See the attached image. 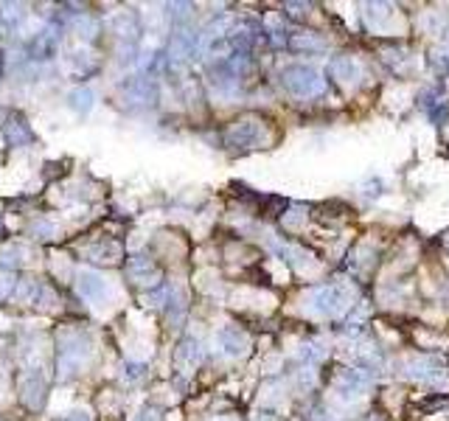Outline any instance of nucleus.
<instances>
[{"instance_id": "obj_1", "label": "nucleus", "mask_w": 449, "mask_h": 421, "mask_svg": "<svg viewBox=\"0 0 449 421\" xmlns=\"http://www.w3.org/2000/svg\"><path fill=\"white\" fill-rule=\"evenodd\" d=\"M348 298L351 292L340 284H326L320 289H314V309L320 315H340L346 306H348Z\"/></svg>"}, {"instance_id": "obj_2", "label": "nucleus", "mask_w": 449, "mask_h": 421, "mask_svg": "<svg viewBox=\"0 0 449 421\" xmlns=\"http://www.w3.org/2000/svg\"><path fill=\"white\" fill-rule=\"evenodd\" d=\"M284 84H287L295 96H317V93L326 90V82H323L312 68L284 70Z\"/></svg>"}, {"instance_id": "obj_3", "label": "nucleus", "mask_w": 449, "mask_h": 421, "mask_svg": "<svg viewBox=\"0 0 449 421\" xmlns=\"http://www.w3.org/2000/svg\"><path fill=\"white\" fill-rule=\"evenodd\" d=\"M365 385H368V374H363V371H354V368H346V371H340V376H337V382H334L337 393H343L346 399H348V396H357V393H360Z\"/></svg>"}, {"instance_id": "obj_4", "label": "nucleus", "mask_w": 449, "mask_h": 421, "mask_svg": "<svg viewBox=\"0 0 449 421\" xmlns=\"http://www.w3.org/2000/svg\"><path fill=\"white\" fill-rule=\"evenodd\" d=\"M329 73H331L337 82H354L357 65H354L351 57H334V60L329 62Z\"/></svg>"}]
</instances>
